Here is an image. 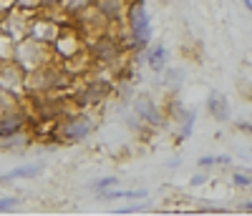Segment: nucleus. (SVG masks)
<instances>
[{
	"mask_svg": "<svg viewBox=\"0 0 252 216\" xmlns=\"http://www.w3.org/2000/svg\"><path fill=\"white\" fill-rule=\"evenodd\" d=\"M124 23H126L129 48H146L152 43V18H149V13H146L144 0H131Z\"/></svg>",
	"mask_w": 252,
	"mask_h": 216,
	"instance_id": "f257e3e1",
	"label": "nucleus"
},
{
	"mask_svg": "<svg viewBox=\"0 0 252 216\" xmlns=\"http://www.w3.org/2000/svg\"><path fill=\"white\" fill-rule=\"evenodd\" d=\"M13 60H18L20 66L28 71H35L40 66H48V63L53 60V46H48V43H40L31 35L26 38H20L15 43V48H13Z\"/></svg>",
	"mask_w": 252,
	"mask_h": 216,
	"instance_id": "f03ea898",
	"label": "nucleus"
},
{
	"mask_svg": "<svg viewBox=\"0 0 252 216\" xmlns=\"http://www.w3.org/2000/svg\"><path fill=\"white\" fill-rule=\"evenodd\" d=\"M96 116L91 113H68L56 123V134L63 143H81L96 131Z\"/></svg>",
	"mask_w": 252,
	"mask_h": 216,
	"instance_id": "7ed1b4c3",
	"label": "nucleus"
},
{
	"mask_svg": "<svg viewBox=\"0 0 252 216\" xmlns=\"http://www.w3.org/2000/svg\"><path fill=\"white\" fill-rule=\"evenodd\" d=\"M86 51L91 53V58H94L96 66H103V68H111L114 63L124 55L121 40L114 38L111 33H101V35H96L94 40H89Z\"/></svg>",
	"mask_w": 252,
	"mask_h": 216,
	"instance_id": "20e7f679",
	"label": "nucleus"
},
{
	"mask_svg": "<svg viewBox=\"0 0 252 216\" xmlns=\"http://www.w3.org/2000/svg\"><path fill=\"white\" fill-rule=\"evenodd\" d=\"M111 93H114V83H111L109 78H89V81H86V85H83V88L76 93L73 103H76L78 108L98 106V103L106 101Z\"/></svg>",
	"mask_w": 252,
	"mask_h": 216,
	"instance_id": "39448f33",
	"label": "nucleus"
},
{
	"mask_svg": "<svg viewBox=\"0 0 252 216\" xmlns=\"http://www.w3.org/2000/svg\"><path fill=\"white\" fill-rule=\"evenodd\" d=\"M26 68L18 60L8 58L0 60V91H8L15 96H26Z\"/></svg>",
	"mask_w": 252,
	"mask_h": 216,
	"instance_id": "423d86ee",
	"label": "nucleus"
},
{
	"mask_svg": "<svg viewBox=\"0 0 252 216\" xmlns=\"http://www.w3.org/2000/svg\"><path fill=\"white\" fill-rule=\"evenodd\" d=\"M61 28H63V23H58L56 18H48V15H43V13L38 10L31 18V23H28V35L35 38V40H40V43L53 46L56 38L61 35Z\"/></svg>",
	"mask_w": 252,
	"mask_h": 216,
	"instance_id": "0eeeda50",
	"label": "nucleus"
},
{
	"mask_svg": "<svg viewBox=\"0 0 252 216\" xmlns=\"http://www.w3.org/2000/svg\"><path fill=\"white\" fill-rule=\"evenodd\" d=\"M131 108H134L136 118H139L144 126H149V128H161V126H166V113L161 111L159 103H157L152 96H139V98L131 103Z\"/></svg>",
	"mask_w": 252,
	"mask_h": 216,
	"instance_id": "6e6552de",
	"label": "nucleus"
},
{
	"mask_svg": "<svg viewBox=\"0 0 252 216\" xmlns=\"http://www.w3.org/2000/svg\"><path fill=\"white\" fill-rule=\"evenodd\" d=\"M83 51V43H81V35L76 30H68L66 26L61 28V35L56 38L53 43V55L61 58V60H66V58H73Z\"/></svg>",
	"mask_w": 252,
	"mask_h": 216,
	"instance_id": "1a4fd4ad",
	"label": "nucleus"
},
{
	"mask_svg": "<svg viewBox=\"0 0 252 216\" xmlns=\"http://www.w3.org/2000/svg\"><path fill=\"white\" fill-rule=\"evenodd\" d=\"M26 126H28V111L26 108H13V111L0 113V136L26 131Z\"/></svg>",
	"mask_w": 252,
	"mask_h": 216,
	"instance_id": "9d476101",
	"label": "nucleus"
},
{
	"mask_svg": "<svg viewBox=\"0 0 252 216\" xmlns=\"http://www.w3.org/2000/svg\"><path fill=\"white\" fill-rule=\"evenodd\" d=\"M94 8L111 23H121L126 20V10H129V0H94Z\"/></svg>",
	"mask_w": 252,
	"mask_h": 216,
	"instance_id": "9b49d317",
	"label": "nucleus"
},
{
	"mask_svg": "<svg viewBox=\"0 0 252 216\" xmlns=\"http://www.w3.org/2000/svg\"><path fill=\"white\" fill-rule=\"evenodd\" d=\"M166 63H169V53L161 43H149L146 46V66H149L154 73H161L166 68Z\"/></svg>",
	"mask_w": 252,
	"mask_h": 216,
	"instance_id": "f8f14e48",
	"label": "nucleus"
},
{
	"mask_svg": "<svg viewBox=\"0 0 252 216\" xmlns=\"http://www.w3.org/2000/svg\"><path fill=\"white\" fill-rule=\"evenodd\" d=\"M43 168H46V163H23V166L8 171V174H0V184H10L15 179H35L43 174Z\"/></svg>",
	"mask_w": 252,
	"mask_h": 216,
	"instance_id": "ddd939ff",
	"label": "nucleus"
},
{
	"mask_svg": "<svg viewBox=\"0 0 252 216\" xmlns=\"http://www.w3.org/2000/svg\"><path fill=\"white\" fill-rule=\"evenodd\" d=\"M207 108H209V113H212V118L220 121V123H224V121L229 118V101H227L220 91H212V93H209Z\"/></svg>",
	"mask_w": 252,
	"mask_h": 216,
	"instance_id": "4468645a",
	"label": "nucleus"
},
{
	"mask_svg": "<svg viewBox=\"0 0 252 216\" xmlns=\"http://www.w3.org/2000/svg\"><path fill=\"white\" fill-rule=\"evenodd\" d=\"M31 146V134L18 131L10 136H0V151H10V154H20Z\"/></svg>",
	"mask_w": 252,
	"mask_h": 216,
	"instance_id": "2eb2a0df",
	"label": "nucleus"
},
{
	"mask_svg": "<svg viewBox=\"0 0 252 216\" xmlns=\"http://www.w3.org/2000/svg\"><path fill=\"white\" fill-rule=\"evenodd\" d=\"M101 199H106V201H114V199H144L146 196V191L144 189H106V191H101L98 193Z\"/></svg>",
	"mask_w": 252,
	"mask_h": 216,
	"instance_id": "dca6fc26",
	"label": "nucleus"
},
{
	"mask_svg": "<svg viewBox=\"0 0 252 216\" xmlns=\"http://www.w3.org/2000/svg\"><path fill=\"white\" fill-rule=\"evenodd\" d=\"M91 5H94V0H61L58 10L66 15V18H71V15H78L81 10L91 8Z\"/></svg>",
	"mask_w": 252,
	"mask_h": 216,
	"instance_id": "f3484780",
	"label": "nucleus"
},
{
	"mask_svg": "<svg viewBox=\"0 0 252 216\" xmlns=\"http://www.w3.org/2000/svg\"><path fill=\"white\" fill-rule=\"evenodd\" d=\"M199 168H212V166H232V156H202L197 161Z\"/></svg>",
	"mask_w": 252,
	"mask_h": 216,
	"instance_id": "a211bd4d",
	"label": "nucleus"
},
{
	"mask_svg": "<svg viewBox=\"0 0 252 216\" xmlns=\"http://www.w3.org/2000/svg\"><path fill=\"white\" fill-rule=\"evenodd\" d=\"M119 184H121V179H116V176H103V179H96V181L91 184V191L101 193V191L114 189V186H119Z\"/></svg>",
	"mask_w": 252,
	"mask_h": 216,
	"instance_id": "6ab92c4d",
	"label": "nucleus"
},
{
	"mask_svg": "<svg viewBox=\"0 0 252 216\" xmlns=\"http://www.w3.org/2000/svg\"><path fill=\"white\" fill-rule=\"evenodd\" d=\"M232 186H237V189H250V186H252V174L232 171Z\"/></svg>",
	"mask_w": 252,
	"mask_h": 216,
	"instance_id": "aec40b11",
	"label": "nucleus"
},
{
	"mask_svg": "<svg viewBox=\"0 0 252 216\" xmlns=\"http://www.w3.org/2000/svg\"><path fill=\"white\" fill-rule=\"evenodd\" d=\"M15 8L26 10V13H38V10H43V3L40 0H15Z\"/></svg>",
	"mask_w": 252,
	"mask_h": 216,
	"instance_id": "412c9836",
	"label": "nucleus"
},
{
	"mask_svg": "<svg viewBox=\"0 0 252 216\" xmlns=\"http://www.w3.org/2000/svg\"><path fill=\"white\" fill-rule=\"evenodd\" d=\"M20 204V196H0V214H8Z\"/></svg>",
	"mask_w": 252,
	"mask_h": 216,
	"instance_id": "4be33fe9",
	"label": "nucleus"
},
{
	"mask_svg": "<svg viewBox=\"0 0 252 216\" xmlns=\"http://www.w3.org/2000/svg\"><path fill=\"white\" fill-rule=\"evenodd\" d=\"M235 128H237V131H242V134H247V136L252 138V123H247V121H237Z\"/></svg>",
	"mask_w": 252,
	"mask_h": 216,
	"instance_id": "5701e85b",
	"label": "nucleus"
},
{
	"mask_svg": "<svg viewBox=\"0 0 252 216\" xmlns=\"http://www.w3.org/2000/svg\"><path fill=\"white\" fill-rule=\"evenodd\" d=\"M207 184V176L204 174H194L192 176V186H204Z\"/></svg>",
	"mask_w": 252,
	"mask_h": 216,
	"instance_id": "b1692460",
	"label": "nucleus"
},
{
	"mask_svg": "<svg viewBox=\"0 0 252 216\" xmlns=\"http://www.w3.org/2000/svg\"><path fill=\"white\" fill-rule=\"evenodd\" d=\"M40 3H43V10H51V8L61 5V0H40Z\"/></svg>",
	"mask_w": 252,
	"mask_h": 216,
	"instance_id": "393cba45",
	"label": "nucleus"
},
{
	"mask_svg": "<svg viewBox=\"0 0 252 216\" xmlns=\"http://www.w3.org/2000/svg\"><path fill=\"white\" fill-rule=\"evenodd\" d=\"M136 211H141V206H134V204H131V206H124V209H119L116 214H136Z\"/></svg>",
	"mask_w": 252,
	"mask_h": 216,
	"instance_id": "a878e982",
	"label": "nucleus"
},
{
	"mask_svg": "<svg viewBox=\"0 0 252 216\" xmlns=\"http://www.w3.org/2000/svg\"><path fill=\"white\" fill-rule=\"evenodd\" d=\"M240 3H242V5H245V8H247V13H250V15H252V0H240Z\"/></svg>",
	"mask_w": 252,
	"mask_h": 216,
	"instance_id": "bb28decb",
	"label": "nucleus"
},
{
	"mask_svg": "<svg viewBox=\"0 0 252 216\" xmlns=\"http://www.w3.org/2000/svg\"><path fill=\"white\" fill-rule=\"evenodd\" d=\"M242 209H245V211H250V214H252V201H247V204H245V206H242Z\"/></svg>",
	"mask_w": 252,
	"mask_h": 216,
	"instance_id": "cd10ccee",
	"label": "nucleus"
},
{
	"mask_svg": "<svg viewBox=\"0 0 252 216\" xmlns=\"http://www.w3.org/2000/svg\"><path fill=\"white\" fill-rule=\"evenodd\" d=\"M0 35H3V28H0Z\"/></svg>",
	"mask_w": 252,
	"mask_h": 216,
	"instance_id": "c85d7f7f",
	"label": "nucleus"
}]
</instances>
